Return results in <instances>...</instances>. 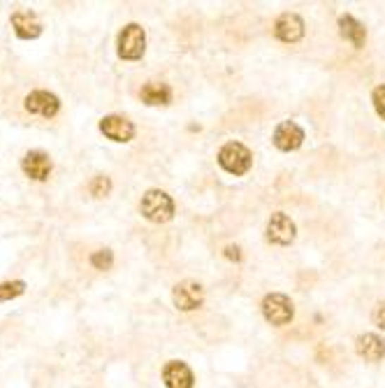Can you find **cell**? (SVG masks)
<instances>
[{
	"mask_svg": "<svg viewBox=\"0 0 385 388\" xmlns=\"http://www.w3.org/2000/svg\"><path fill=\"white\" fill-rule=\"evenodd\" d=\"M140 212L151 224H167L174 217V200L160 188H149L140 200Z\"/></svg>",
	"mask_w": 385,
	"mask_h": 388,
	"instance_id": "obj_1",
	"label": "cell"
},
{
	"mask_svg": "<svg viewBox=\"0 0 385 388\" xmlns=\"http://www.w3.org/2000/svg\"><path fill=\"white\" fill-rule=\"evenodd\" d=\"M219 165L226 172H230V175L242 177V175H246L248 170H251L253 154L248 152L246 145L232 140V142H226V145L221 147V152H219Z\"/></svg>",
	"mask_w": 385,
	"mask_h": 388,
	"instance_id": "obj_2",
	"label": "cell"
},
{
	"mask_svg": "<svg viewBox=\"0 0 385 388\" xmlns=\"http://www.w3.org/2000/svg\"><path fill=\"white\" fill-rule=\"evenodd\" d=\"M147 51V33L140 23H128L116 37V54L123 61H140Z\"/></svg>",
	"mask_w": 385,
	"mask_h": 388,
	"instance_id": "obj_3",
	"label": "cell"
},
{
	"mask_svg": "<svg viewBox=\"0 0 385 388\" xmlns=\"http://www.w3.org/2000/svg\"><path fill=\"white\" fill-rule=\"evenodd\" d=\"M262 314L271 326H288L295 319L293 300L286 293H269L262 300Z\"/></svg>",
	"mask_w": 385,
	"mask_h": 388,
	"instance_id": "obj_4",
	"label": "cell"
},
{
	"mask_svg": "<svg viewBox=\"0 0 385 388\" xmlns=\"http://www.w3.org/2000/svg\"><path fill=\"white\" fill-rule=\"evenodd\" d=\"M172 303L179 312H195L204 303V289L195 279L179 281L172 291Z\"/></svg>",
	"mask_w": 385,
	"mask_h": 388,
	"instance_id": "obj_5",
	"label": "cell"
},
{
	"mask_svg": "<svg viewBox=\"0 0 385 388\" xmlns=\"http://www.w3.org/2000/svg\"><path fill=\"white\" fill-rule=\"evenodd\" d=\"M295 237H298L295 221L283 212L271 214V219L267 221V240L271 244H279V247H288V244L295 242Z\"/></svg>",
	"mask_w": 385,
	"mask_h": 388,
	"instance_id": "obj_6",
	"label": "cell"
},
{
	"mask_svg": "<svg viewBox=\"0 0 385 388\" xmlns=\"http://www.w3.org/2000/svg\"><path fill=\"white\" fill-rule=\"evenodd\" d=\"M21 170L28 179L47 181L54 170V163H51L49 154L42 152V149H30V152L21 158Z\"/></svg>",
	"mask_w": 385,
	"mask_h": 388,
	"instance_id": "obj_7",
	"label": "cell"
},
{
	"mask_svg": "<svg viewBox=\"0 0 385 388\" xmlns=\"http://www.w3.org/2000/svg\"><path fill=\"white\" fill-rule=\"evenodd\" d=\"M23 107H26V112H30V114L51 119V116L59 114L61 100H59V96H54V93L39 89V91H30L28 96L23 98Z\"/></svg>",
	"mask_w": 385,
	"mask_h": 388,
	"instance_id": "obj_8",
	"label": "cell"
},
{
	"mask_svg": "<svg viewBox=\"0 0 385 388\" xmlns=\"http://www.w3.org/2000/svg\"><path fill=\"white\" fill-rule=\"evenodd\" d=\"M100 133L111 142H130L135 138V123L121 114H107L100 119Z\"/></svg>",
	"mask_w": 385,
	"mask_h": 388,
	"instance_id": "obj_9",
	"label": "cell"
},
{
	"mask_svg": "<svg viewBox=\"0 0 385 388\" xmlns=\"http://www.w3.org/2000/svg\"><path fill=\"white\" fill-rule=\"evenodd\" d=\"M274 35L286 44H295L304 37V21L300 14L283 12L274 23Z\"/></svg>",
	"mask_w": 385,
	"mask_h": 388,
	"instance_id": "obj_10",
	"label": "cell"
},
{
	"mask_svg": "<svg viewBox=\"0 0 385 388\" xmlns=\"http://www.w3.org/2000/svg\"><path fill=\"white\" fill-rule=\"evenodd\" d=\"M10 23L14 28V35L19 40H37L42 35V21L35 12L30 10H19L10 17Z\"/></svg>",
	"mask_w": 385,
	"mask_h": 388,
	"instance_id": "obj_11",
	"label": "cell"
},
{
	"mask_svg": "<svg viewBox=\"0 0 385 388\" xmlns=\"http://www.w3.org/2000/svg\"><path fill=\"white\" fill-rule=\"evenodd\" d=\"M163 382L167 388H192L195 386V377L188 363L183 360H167L163 368Z\"/></svg>",
	"mask_w": 385,
	"mask_h": 388,
	"instance_id": "obj_12",
	"label": "cell"
},
{
	"mask_svg": "<svg viewBox=\"0 0 385 388\" xmlns=\"http://www.w3.org/2000/svg\"><path fill=\"white\" fill-rule=\"evenodd\" d=\"M304 142V131L295 121H281L274 131V147L281 152H295Z\"/></svg>",
	"mask_w": 385,
	"mask_h": 388,
	"instance_id": "obj_13",
	"label": "cell"
},
{
	"mask_svg": "<svg viewBox=\"0 0 385 388\" xmlns=\"http://www.w3.org/2000/svg\"><path fill=\"white\" fill-rule=\"evenodd\" d=\"M355 349L360 358H365L367 363H379L385 358V342L383 337H379L376 332H365L358 337Z\"/></svg>",
	"mask_w": 385,
	"mask_h": 388,
	"instance_id": "obj_14",
	"label": "cell"
},
{
	"mask_svg": "<svg viewBox=\"0 0 385 388\" xmlns=\"http://www.w3.org/2000/svg\"><path fill=\"white\" fill-rule=\"evenodd\" d=\"M339 33L355 49H362L367 42V28L355 17H350V14H341L339 17Z\"/></svg>",
	"mask_w": 385,
	"mask_h": 388,
	"instance_id": "obj_15",
	"label": "cell"
},
{
	"mask_svg": "<svg viewBox=\"0 0 385 388\" xmlns=\"http://www.w3.org/2000/svg\"><path fill=\"white\" fill-rule=\"evenodd\" d=\"M140 98L144 105H151V107H158V105H170L172 100V89L163 82H149L142 86L140 91Z\"/></svg>",
	"mask_w": 385,
	"mask_h": 388,
	"instance_id": "obj_16",
	"label": "cell"
},
{
	"mask_svg": "<svg viewBox=\"0 0 385 388\" xmlns=\"http://www.w3.org/2000/svg\"><path fill=\"white\" fill-rule=\"evenodd\" d=\"M23 291H26V281H21V279L3 281L0 284V303H7V300L23 296Z\"/></svg>",
	"mask_w": 385,
	"mask_h": 388,
	"instance_id": "obj_17",
	"label": "cell"
},
{
	"mask_svg": "<svg viewBox=\"0 0 385 388\" xmlns=\"http://www.w3.org/2000/svg\"><path fill=\"white\" fill-rule=\"evenodd\" d=\"M88 263H91L95 270H109V267L114 265V253H111L109 249H98V251L91 253Z\"/></svg>",
	"mask_w": 385,
	"mask_h": 388,
	"instance_id": "obj_18",
	"label": "cell"
},
{
	"mask_svg": "<svg viewBox=\"0 0 385 388\" xmlns=\"http://www.w3.org/2000/svg\"><path fill=\"white\" fill-rule=\"evenodd\" d=\"M88 191H91V195H95V198L109 195V191H111V179L105 177V175H95L91 179V184H88Z\"/></svg>",
	"mask_w": 385,
	"mask_h": 388,
	"instance_id": "obj_19",
	"label": "cell"
},
{
	"mask_svg": "<svg viewBox=\"0 0 385 388\" xmlns=\"http://www.w3.org/2000/svg\"><path fill=\"white\" fill-rule=\"evenodd\" d=\"M372 102H374V109L383 121H385V84H379L372 93Z\"/></svg>",
	"mask_w": 385,
	"mask_h": 388,
	"instance_id": "obj_20",
	"label": "cell"
},
{
	"mask_svg": "<svg viewBox=\"0 0 385 388\" xmlns=\"http://www.w3.org/2000/svg\"><path fill=\"white\" fill-rule=\"evenodd\" d=\"M374 323H376V328L385 330V303L376 305V310H374Z\"/></svg>",
	"mask_w": 385,
	"mask_h": 388,
	"instance_id": "obj_21",
	"label": "cell"
},
{
	"mask_svg": "<svg viewBox=\"0 0 385 388\" xmlns=\"http://www.w3.org/2000/svg\"><path fill=\"white\" fill-rule=\"evenodd\" d=\"M226 258H230V260H242V249L237 247V244H228L226 247Z\"/></svg>",
	"mask_w": 385,
	"mask_h": 388,
	"instance_id": "obj_22",
	"label": "cell"
}]
</instances>
